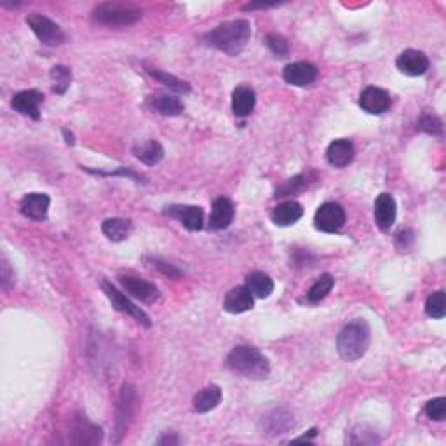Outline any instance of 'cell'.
<instances>
[{"instance_id": "obj_1", "label": "cell", "mask_w": 446, "mask_h": 446, "mask_svg": "<svg viewBox=\"0 0 446 446\" xmlns=\"http://www.w3.org/2000/svg\"><path fill=\"white\" fill-rule=\"evenodd\" d=\"M251 39V25L246 19H232L222 25L215 26L211 31L204 35V44L213 49L222 51L225 54L235 56L248 44Z\"/></svg>"}, {"instance_id": "obj_2", "label": "cell", "mask_w": 446, "mask_h": 446, "mask_svg": "<svg viewBox=\"0 0 446 446\" xmlns=\"http://www.w3.org/2000/svg\"><path fill=\"white\" fill-rule=\"evenodd\" d=\"M225 365L230 372L251 380H263L270 373V363L258 349L250 345H239L228 353Z\"/></svg>"}, {"instance_id": "obj_3", "label": "cell", "mask_w": 446, "mask_h": 446, "mask_svg": "<svg viewBox=\"0 0 446 446\" xmlns=\"http://www.w3.org/2000/svg\"><path fill=\"white\" fill-rule=\"evenodd\" d=\"M370 342H372V331L368 323L363 319L349 323L342 328L337 337V349L342 359L345 361H358L366 354Z\"/></svg>"}, {"instance_id": "obj_4", "label": "cell", "mask_w": 446, "mask_h": 446, "mask_svg": "<svg viewBox=\"0 0 446 446\" xmlns=\"http://www.w3.org/2000/svg\"><path fill=\"white\" fill-rule=\"evenodd\" d=\"M143 11L134 4L103 2L93 9V19L105 26H128L140 21Z\"/></svg>"}, {"instance_id": "obj_5", "label": "cell", "mask_w": 446, "mask_h": 446, "mask_svg": "<svg viewBox=\"0 0 446 446\" xmlns=\"http://www.w3.org/2000/svg\"><path fill=\"white\" fill-rule=\"evenodd\" d=\"M136 412H138L136 387L131 384H124L121 389L119 401H117L116 436H113V443H121L122 437H124L126 432H128L129 425H131Z\"/></svg>"}, {"instance_id": "obj_6", "label": "cell", "mask_w": 446, "mask_h": 446, "mask_svg": "<svg viewBox=\"0 0 446 446\" xmlns=\"http://www.w3.org/2000/svg\"><path fill=\"white\" fill-rule=\"evenodd\" d=\"M26 25H29L31 31L37 35V39L42 44L56 47L66 42V34L63 31L61 26L56 25L54 21H51L46 16L37 13L26 16Z\"/></svg>"}, {"instance_id": "obj_7", "label": "cell", "mask_w": 446, "mask_h": 446, "mask_svg": "<svg viewBox=\"0 0 446 446\" xmlns=\"http://www.w3.org/2000/svg\"><path fill=\"white\" fill-rule=\"evenodd\" d=\"M101 290H103L106 298L110 300V303H112L113 309L119 310V313H122V314L131 315V318L136 319V321L141 323L143 326L148 328L150 325H152V323H150L148 315L145 314L143 310L140 309V307L134 305L131 300L126 297L124 293H121V291L117 290L116 286H112V284H110L108 281H101Z\"/></svg>"}, {"instance_id": "obj_8", "label": "cell", "mask_w": 446, "mask_h": 446, "mask_svg": "<svg viewBox=\"0 0 446 446\" xmlns=\"http://www.w3.org/2000/svg\"><path fill=\"white\" fill-rule=\"evenodd\" d=\"M314 225L318 230L335 234L345 225V211L338 203H325L315 211Z\"/></svg>"}, {"instance_id": "obj_9", "label": "cell", "mask_w": 446, "mask_h": 446, "mask_svg": "<svg viewBox=\"0 0 446 446\" xmlns=\"http://www.w3.org/2000/svg\"><path fill=\"white\" fill-rule=\"evenodd\" d=\"M103 440V431L101 427H98L96 424L89 422L86 415H77L72 420V441L74 445H84V446H93L100 445Z\"/></svg>"}, {"instance_id": "obj_10", "label": "cell", "mask_w": 446, "mask_h": 446, "mask_svg": "<svg viewBox=\"0 0 446 446\" xmlns=\"http://www.w3.org/2000/svg\"><path fill=\"white\" fill-rule=\"evenodd\" d=\"M318 74V69L309 61L290 63L283 70L284 81L291 86H297V88H307V86L314 84Z\"/></svg>"}, {"instance_id": "obj_11", "label": "cell", "mask_w": 446, "mask_h": 446, "mask_svg": "<svg viewBox=\"0 0 446 446\" xmlns=\"http://www.w3.org/2000/svg\"><path fill=\"white\" fill-rule=\"evenodd\" d=\"M166 215L173 216L183 225L187 230L196 232L204 227V211L199 206H185V204H173L166 208Z\"/></svg>"}, {"instance_id": "obj_12", "label": "cell", "mask_w": 446, "mask_h": 446, "mask_svg": "<svg viewBox=\"0 0 446 446\" xmlns=\"http://www.w3.org/2000/svg\"><path fill=\"white\" fill-rule=\"evenodd\" d=\"M119 283L126 290V293L131 295L133 298L141 300V302L152 303L159 298V290L153 286L152 283L145 281V279L134 278V275H119Z\"/></svg>"}, {"instance_id": "obj_13", "label": "cell", "mask_w": 446, "mask_h": 446, "mask_svg": "<svg viewBox=\"0 0 446 446\" xmlns=\"http://www.w3.org/2000/svg\"><path fill=\"white\" fill-rule=\"evenodd\" d=\"M359 106H361L366 113L380 116V113H384L390 108V96L387 91L370 86V88H366L361 93V96H359Z\"/></svg>"}, {"instance_id": "obj_14", "label": "cell", "mask_w": 446, "mask_h": 446, "mask_svg": "<svg viewBox=\"0 0 446 446\" xmlns=\"http://www.w3.org/2000/svg\"><path fill=\"white\" fill-rule=\"evenodd\" d=\"M396 66L405 75H410V77H420V75L427 72L429 58L425 56L422 51L406 49L397 56Z\"/></svg>"}, {"instance_id": "obj_15", "label": "cell", "mask_w": 446, "mask_h": 446, "mask_svg": "<svg viewBox=\"0 0 446 446\" xmlns=\"http://www.w3.org/2000/svg\"><path fill=\"white\" fill-rule=\"evenodd\" d=\"M42 101H44V96H42L41 91L26 89V91H21V93L14 94L11 105H13V108L16 110V112L21 113V116H29L31 117V119L37 121L39 117H41L39 110H41Z\"/></svg>"}, {"instance_id": "obj_16", "label": "cell", "mask_w": 446, "mask_h": 446, "mask_svg": "<svg viewBox=\"0 0 446 446\" xmlns=\"http://www.w3.org/2000/svg\"><path fill=\"white\" fill-rule=\"evenodd\" d=\"M51 199L47 193H26L19 203V211L26 218L35 220V222H42L47 218V211H49Z\"/></svg>"}, {"instance_id": "obj_17", "label": "cell", "mask_w": 446, "mask_h": 446, "mask_svg": "<svg viewBox=\"0 0 446 446\" xmlns=\"http://www.w3.org/2000/svg\"><path fill=\"white\" fill-rule=\"evenodd\" d=\"M235 216V208L232 204L230 199L227 197H216L213 201V208H211V215H209V228L211 230H223L228 225L234 222Z\"/></svg>"}, {"instance_id": "obj_18", "label": "cell", "mask_w": 446, "mask_h": 446, "mask_svg": "<svg viewBox=\"0 0 446 446\" xmlns=\"http://www.w3.org/2000/svg\"><path fill=\"white\" fill-rule=\"evenodd\" d=\"M295 425V415L288 408H275L263 418L262 427L263 434L268 436H278V434H286Z\"/></svg>"}, {"instance_id": "obj_19", "label": "cell", "mask_w": 446, "mask_h": 446, "mask_svg": "<svg viewBox=\"0 0 446 446\" xmlns=\"http://www.w3.org/2000/svg\"><path fill=\"white\" fill-rule=\"evenodd\" d=\"M397 206L390 193H380L375 201V223L380 230H389L396 222Z\"/></svg>"}, {"instance_id": "obj_20", "label": "cell", "mask_w": 446, "mask_h": 446, "mask_svg": "<svg viewBox=\"0 0 446 446\" xmlns=\"http://www.w3.org/2000/svg\"><path fill=\"white\" fill-rule=\"evenodd\" d=\"M255 297L248 286H238L227 293L223 300V309L230 314H243L253 309Z\"/></svg>"}, {"instance_id": "obj_21", "label": "cell", "mask_w": 446, "mask_h": 446, "mask_svg": "<svg viewBox=\"0 0 446 446\" xmlns=\"http://www.w3.org/2000/svg\"><path fill=\"white\" fill-rule=\"evenodd\" d=\"M303 216V208L302 204L297 203V201H284V203L279 204L272 209L270 218L278 227H290V225H295L300 218Z\"/></svg>"}, {"instance_id": "obj_22", "label": "cell", "mask_w": 446, "mask_h": 446, "mask_svg": "<svg viewBox=\"0 0 446 446\" xmlns=\"http://www.w3.org/2000/svg\"><path fill=\"white\" fill-rule=\"evenodd\" d=\"M354 153L356 150L349 140H335L326 150V159L335 168H345L353 163Z\"/></svg>"}, {"instance_id": "obj_23", "label": "cell", "mask_w": 446, "mask_h": 446, "mask_svg": "<svg viewBox=\"0 0 446 446\" xmlns=\"http://www.w3.org/2000/svg\"><path fill=\"white\" fill-rule=\"evenodd\" d=\"M256 94L250 86H239L232 93V110L238 117H248L255 110Z\"/></svg>"}, {"instance_id": "obj_24", "label": "cell", "mask_w": 446, "mask_h": 446, "mask_svg": "<svg viewBox=\"0 0 446 446\" xmlns=\"http://www.w3.org/2000/svg\"><path fill=\"white\" fill-rule=\"evenodd\" d=\"M148 106L156 112H159L161 116H168V117H176L183 112V103L178 100L176 96H171V94H152L148 98Z\"/></svg>"}, {"instance_id": "obj_25", "label": "cell", "mask_w": 446, "mask_h": 446, "mask_svg": "<svg viewBox=\"0 0 446 446\" xmlns=\"http://www.w3.org/2000/svg\"><path fill=\"white\" fill-rule=\"evenodd\" d=\"M220 401H222V389L218 385H209L193 396L192 405L197 413H208L215 410L220 405Z\"/></svg>"}, {"instance_id": "obj_26", "label": "cell", "mask_w": 446, "mask_h": 446, "mask_svg": "<svg viewBox=\"0 0 446 446\" xmlns=\"http://www.w3.org/2000/svg\"><path fill=\"white\" fill-rule=\"evenodd\" d=\"M101 230L103 234L113 243H121V240H126L131 235L133 232V223L131 220H124V218H108L105 220L103 225H101Z\"/></svg>"}, {"instance_id": "obj_27", "label": "cell", "mask_w": 446, "mask_h": 446, "mask_svg": "<svg viewBox=\"0 0 446 446\" xmlns=\"http://www.w3.org/2000/svg\"><path fill=\"white\" fill-rule=\"evenodd\" d=\"M246 286L256 298H267L274 291V281L265 272H253V274L248 275Z\"/></svg>"}, {"instance_id": "obj_28", "label": "cell", "mask_w": 446, "mask_h": 446, "mask_svg": "<svg viewBox=\"0 0 446 446\" xmlns=\"http://www.w3.org/2000/svg\"><path fill=\"white\" fill-rule=\"evenodd\" d=\"M134 156H136V159H140L143 164H148V166H153L157 163H161L164 157V148L163 145L159 143V141L156 140H150L147 141V143L140 145V147L134 148Z\"/></svg>"}, {"instance_id": "obj_29", "label": "cell", "mask_w": 446, "mask_h": 446, "mask_svg": "<svg viewBox=\"0 0 446 446\" xmlns=\"http://www.w3.org/2000/svg\"><path fill=\"white\" fill-rule=\"evenodd\" d=\"M333 286H335L333 275L323 274L321 278H319L318 281L313 284V288L307 291V302H310V303L321 302V300L326 298L328 293L333 290Z\"/></svg>"}, {"instance_id": "obj_30", "label": "cell", "mask_w": 446, "mask_h": 446, "mask_svg": "<svg viewBox=\"0 0 446 446\" xmlns=\"http://www.w3.org/2000/svg\"><path fill=\"white\" fill-rule=\"evenodd\" d=\"M147 72L152 75L153 78H157L159 82H163L164 86H168L169 89L176 91V93H181V94L191 93V86H188L187 82L180 81V78L175 77V75L166 74V72H163V70H157V69H147Z\"/></svg>"}, {"instance_id": "obj_31", "label": "cell", "mask_w": 446, "mask_h": 446, "mask_svg": "<svg viewBox=\"0 0 446 446\" xmlns=\"http://www.w3.org/2000/svg\"><path fill=\"white\" fill-rule=\"evenodd\" d=\"M51 81H53V91L56 94H65V91L70 88L72 82V72L69 66L56 65L51 69Z\"/></svg>"}, {"instance_id": "obj_32", "label": "cell", "mask_w": 446, "mask_h": 446, "mask_svg": "<svg viewBox=\"0 0 446 446\" xmlns=\"http://www.w3.org/2000/svg\"><path fill=\"white\" fill-rule=\"evenodd\" d=\"M345 441L349 445H375L380 440H378L377 432L370 431L366 425H356V427H353L347 432Z\"/></svg>"}, {"instance_id": "obj_33", "label": "cell", "mask_w": 446, "mask_h": 446, "mask_svg": "<svg viewBox=\"0 0 446 446\" xmlns=\"http://www.w3.org/2000/svg\"><path fill=\"white\" fill-rule=\"evenodd\" d=\"M307 185H309V175H297L293 178L284 181L281 187L278 188V192H275V197L283 199V197L295 196V193L302 192Z\"/></svg>"}, {"instance_id": "obj_34", "label": "cell", "mask_w": 446, "mask_h": 446, "mask_svg": "<svg viewBox=\"0 0 446 446\" xmlns=\"http://www.w3.org/2000/svg\"><path fill=\"white\" fill-rule=\"evenodd\" d=\"M425 313L429 318L432 319H443L446 314V305H445V291H436L425 302Z\"/></svg>"}, {"instance_id": "obj_35", "label": "cell", "mask_w": 446, "mask_h": 446, "mask_svg": "<svg viewBox=\"0 0 446 446\" xmlns=\"http://www.w3.org/2000/svg\"><path fill=\"white\" fill-rule=\"evenodd\" d=\"M417 128L427 134H436V136H440V134L443 133V122H441L440 117L431 116V113H424V116L418 119Z\"/></svg>"}, {"instance_id": "obj_36", "label": "cell", "mask_w": 446, "mask_h": 446, "mask_svg": "<svg viewBox=\"0 0 446 446\" xmlns=\"http://www.w3.org/2000/svg\"><path fill=\"white\" fill-rule=\"evenodd\" d=\"M265 44L278 58H286L288 54H290V46H288L286 39H284L283 35H279V34L267 35Z\"/></svg>"}, {"instance_id": "obj_37", "label": "cell", "mask_w": 446, "mask_h": 446, "mask_svg": "<svg viewBox=\"0 0 446 446\" xmlns=\"http://www.w3.org/2000/svg\"><path fill=\"white\" fill-rule=\"evenodd\" d=\"M425 413H427L429 418H432V420H445L446 417V400L445 397H436V400L429 401L427 405H425Z\"/></svg>"}, {"instance_id": "obj_38", "label": "cell", "mask_w": 446, "mask_h": 446, "mask_svg": "<svg viewBox=\"0 0 446 446\" xmlns=\"http://www.w3.org/2000/svg\"><path fill=\"white\" fill-rule=\"evenodd\" d=\"M86 171L93 173V175H101V176H128V178H133L136 181H145V178L141 175H138V173H134L133 169H126V168H121L117 169V171H112V173H105V171H94V169H89V168H84Z\"/></svg>"}, {"instance_id": "obj_39", "label": "cell", "mask_w": 446, "mask_h": 446, "mask_svg": "<svg viewBox=\"0 0 446 446\" xmlns=\"http://www.w3.org/2000/svg\"><path fill=\"white\" fill-rule=\"evenodd\" d=\"M150 262H152V265L157 268V270L163 272L164 275H168V278H173V279H178L181 275V272L176 268L175 265H171V263H166L163 262V260L159 258H150Z\"/></svg>"}, {"instance_id": "obj_40", "label": "cell", "mask_w": 446, "mask_h": 446, "mask_svg": "<svg viewBox=\"0 0 446 446\" xmlns=\"http://www.w3.org/2000/svg\"><path fill=\"white\" fill-rule=\"evenodd\" d=\"M14 281V274H11V267L7 263L6 258H2V290L7 291L9 290L11 283Z\"/></svg>"}, {"instance_id": "obj_41", "label": "cell", "mask_w": 446, "mask_h": 446, "mask_svg": "<svg viewBox=\"0 0 446 446\" xmlns=\"http://www.w3.org/2000/svg\"><path fill=\"white\" fill-rule=\"evenodd\" d=\"M178 443H180V440H178V436H175V434H164L163 437H159V440H157V445H161V446L178 445Z\"/></svg>"}, {"instance_id": "obj_42", "label": "cell", "mask_w": 446, "mask_h": 446, "mask_svg": "<svg viewBox=\"0 0 446 446\" xmlns=\"http://www.w3.org/2000/svg\"><path fill=\"white\" fill-rule=\"evenodd\" d=\"M279 6L278 2L274 4H268V2H258V4H248V6H244V11H255V9H268V7H275Z\"/></svg>"}, {"instance_id": "obj_43", "label": "cell", "mask_w": 446, "mask_h": 446, "mask_svg": "<svg viewBox=\"0 0 446 446\" xmlns=\"http://www.w3.org/2000/svg\"><path fill=\"white\" fill-rule=\"evenodd\" d=\"M318 436V429H310L309 432L307 434H303V436H300V437H295V443H300V441H309V440H313V437H315Z\"/></svg>"}, {"instance_id": "obj_44", "label": "cell", "mask_w": 446, "mask_h": 446, "mask_svg": "<svg viewBox=\"0 0 446 446\" xmlns=\"http://www.w3.org/2000/svg\"><path fill=\"white\" fill-rule=\"evenodd\" d=\"M63 134H65V138H66V143L69 145H74V134L72 133H69V129H63Z\"/></svg>"}]
</instances>
